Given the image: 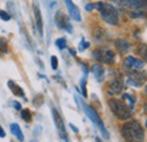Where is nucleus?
<instances>
[{
  "mask_svg": "<svg viewBox=\"0 0 147 142\" xmlns=\"http://www.w3.org/2000/svg\"><path fill=\"white\" fill-rule=\"evenodd\" d=\"M65 3L67 6V9H68L71 18L75 19V20H77V22H80L82 20V16H80V12H79L78 7L71 0H65Z\"/></svg>",
  "mask_w": 147,
  "mask_h": 142,
  "instance_id": "obj_12",
  "label": "nucleus"
},
{
  "mask_svg": "<svg viewBox=\"0 0 147 142\" xmlns=\"http://www.w3.org/2000/svg\"><path fill=\"white\" fill-rule=\"evenodd\" d=\"M136 51H137V55H139V57L143 59V61H146L147 63V44L140 43L137 47Z\"/></svg>",
  "mask_w": 147,
  "mask_h": 142,
  "instance_id": "obj_18",
  "label": "nucleus"
},
{
  "mask_svg": "<svg viewBox=\"0 0 147 142\" xmlns=\"http://www.w3.org/2000/svg\"><path fill=\"white\" fill-rule=\"evenodd\" d=\"M31 142H36V141H31Z\"/></svg>",
  "mask_w": 147,
  "mask_h": 142,
  "instance_id": "obj_36",
  "label": "nucleus"
},
{
  "mask_svg": "<svg viewBox=\"0 0 147 142\" xmlns=\"http://www.w3.org/2000/svg\"><path fill=\"white\" fill-rule=\"evenodd\" d=\"M52 116H53V121H55V124L57 126V130L59 132V135L61 139L63 140H68V134H67V131H66V127H65V124H63V121L60 116V114L55 110V108H52Z\"/></svg>",
  "mask_w": 147,
  "mask_h": 142,
  "instance_id": "obj_7",
  "label": "nucleus"
},
{
  "mask_svg": "<svg viewBox=\"0 0 147 142\" xmlns=\"http://www.w3.org/2000/svg\"><path fill=\"white\" fill-rule=\"evenodd\" d=\"M8 87L10 88V90L13 91V93L15 96H18V97H24V92H23V89L18 87L16 83H14L13 81H9L8 82Z\"/></svg>",
  "mask_w": 147,
  "mask_h": 142,
  "instance_id": "obj_19",
  "label": "nucleus"
},
{
  "mask_svg": "<svg viewBox=\"0 0 147 142\" xmlns=\"http://www.w3.org/2000/svg\"><path fill=\"white\" fill-rule=\"evenodd\" d=\"M51 67H52V70H57L58 68V58L55 56L51 57Z\"/></svg>",
  "mask_w": 147,
  "mask_h": 142,
  "instance_id": "obj_25",
  "label": "nucleus"
},
{
  "mask_svg": "<svg viewBox=\"0 0 147 142\" xmlns=\"http://www.w3.org/2000/svg\"><path fill=\"white\" fill-rule=\"evenodd\" d=\"M92 72L93 74H94V76H95V79L98 81V82H101L102 80H103V77H104V68L100 65V64H94L92 66Z\"/></svg>",
  "mask_w": 147,
  "mask_h": 142,
  "instance_id": "obj_14",
  "label": "nucleus"
},
{
  "mask_svg": "<svg viewBox=\"0 0 147 142\" xmlns=\"http://www.w3.org/2000/svg\"><path fill=\"white\" fill-rule=\"evenodd\" d=\"M96 142H101V141H100V139H98V138H96Z\"/></svg>",
  "mask_w": 147,
  "mask_h": 142,
  "instance_id": "obj_33",
  "label": "nucleus"
},
{
  "mask_svg": "<svg viewBox=\"0 0 147 142\" xmlns=\"http://www.w3.org/2000/svg\"><path fill=\"white\" fill-rule=\"evenodd\" d=\"M10 132H11L15 137H17V139H18L19 141H23V140H24L23 132H22V130H20V127H19L18 124H16V123L10 124Z\"/></svg>",
  "mask_w": 147,
  "mask_h": 142,
  "instance_id": "obj_17",
  "label": "nucleus"
},
{
  "mask_svg": "<svg viewBox=\"0 0 147 142\" xmlns=\"http://www.w3.org/2000/svg\"><path fill=\"white\" fill-rule=\"evenodd\" d=\"M109 107H110L111 111L119 118V119H128L131 117V109L129 108L123 101H121L120 99H114L112 98L109 100Z\"/></svg>",
  "mask_w": 147,
  "mask_h": 142,
  "instance_id": "obj_3",
  "label": "nucleus"
},
{
  "mask_svg": "<svg viewBox=\"0 0 147 142\" xmlns=\"http://www.w3.org/2000/svg\"><path fill=\"white\" fill-rule=\"evenodd\" d=\"M70 127L73 128V131H74V132H78V130H77V128H76V127H75V126H74L73 124H70Z\"/></svg>",
  "mask_w": 147,
  "mask_h": 142,
  "instance_id": "obj_31",
  "label": "nucleus"
},
{
  "mask_svg": "<svg viewBox=\"0 0 147 142\" xmlns=\"http://www.w3.org/2000/svg\"><path fill=\"white\" fill-rule=\"evenodd\" d=\"M129 16L131 18H146L147 17V8H142L137 10H130Z\"/></svg>",
  "mask_w": 147,
  "mask_h": 142,
  "instance_id": "obj_15",
  "label": "nucleus"
},
{
  "mask_svg": "<svg viewBox=\"0 0 147 142\" xmlns=\"http://www.w3.org/2000/svg\"><path fill=\"white\" fill-rule=\"evenodd\" d=\"M94 8H96V3H87V5L85 6V9H86L87 12H91Z\"/></svg>",
  "mask_w": 147,
  "mask_h": 142,
  "instance_id": "obj_28",
  "label": "nucleus"
},
{
  "mask_svg": "<svg viewBox=\"0 0 147 142\" xmlns=\"http://www.w3.org/2000/svg\"><path fill=\"white\" fill-rule=\"evenodd\" d=\"M20 116L25 122H31V119H32V114L28 109H22Z\"/></svg>",
  "mask_w": 147,
  "mask_h": 142,
  "instance_id": "obj_20",
  "label": "nucleus"
},
{
  "mask_svg": "<svg viewBox=\"0 0 147 142\" xmlns=\"http://www.w3.org/2000/svg\"><path fill=\"white\" fill-rule=\"evenodd\" d=\"M126 70H142L144 67V61L143 60H139L135 57H131L128 56L125 60V64H123Z\"/></svg>",
  "mask_w": 147,
  "mask_h": 142,
  "instance_id": "obj_10",
  "label": "nucleus"
},
{
  "mask_svg": "<svg viewBox=\"0 0 147 142\" xmlns=\"http://www.w3.org/2000/svg\"><path fill=\"white\" fill-rule=\"evenodd\" d=\"M55 23L60 29L67 31L68 33H73V25L70 24L69 18L67 17L62 12H58L55 14Z\"/></svg>",
  "mask_w": 147,
  "mask_h": 142,
  "instance_id": "obj_8",
  "label": "nucleus"
},
{
  "mask_svg": "<svg viewBox=\"0 0 147 142\" xmlns=\"http://www.w3.org/2000/svg\"><path fill=\"white\" fill-rule=\"evenodd\" d=\"M80 87H82V93H83V96L86 98L87 97V92H86V81H85V79H83L80 81Z\"/></svg>",
  "mask_w": 147,
  "mask_h": 142,
  "instance_id": "obj_23",
  "label": "nucleus"
},
{
  "mask_svg": "<svg viewBox=\"0 0 147 142\" xmlns=\"http://www.w3.org/2000/svg\"><path fill=\"white\" fill-rule=\"evenodd\" d=\"M69 53H71V55H73V56H75V55H76V53H75V51H74L73 49H69Z\"/></svg>",
  "mask_w": 147,
  "mask_h": 142,
  "instance_id": "obj_32",
  "label": "nucleus"
},
{
  "mask_svg": "<svg viewBox=\"0 0 147 142\" xmlns=\"http://www.w3.org/2000/svg\"><path fill=\"white\" fill-rule=\"evenodd\" d=\"M122 90V81L120 79H114L109 82L108 85V93L113 96V94H118L120 93Z\"/></svg>",
  "mask_w": 147,
  "mask_h": 142,
  "instance_id": "obj_13",
  "label": "nucleus"
},
{
  "mask_svg": "<svg viewBox=\"0 0 147 142\" xmlns=\"http://www.w3.org/2000/svg\"><path fill=\"white\" fill-rule=\"evenodd\" d=\"M122 97H123V99H128L129 102H130V108H132V107H134V105H135V98H134L132 96L128 94V93H125Z\"/></svg>",
  "mask_w": 147,
  "mask_h": 142,
  "instance_id": "obj_22",
  "label": "nucleus"
},
{
  "mask_svg": "<svg viewBox=\"0 0 147 142\" xmlns=\"http://www.w3.org/2000/svg\"><path fill=\"white\" fill-rule=\"evenodd\" d=\"M96 9L100 12L101 17L104 22L111 25H118L119 24V13L110 3L105 2H97L96 3Z\"/></svg>",
  "mask_w": 147,
  "mask_h": 142,
  "instance_id": "obj_2",
  "label": "nucleus"
},
{
  "mask_svg": "<svg viewBox=\"0 0 147 142\" xmlns=\"http://www.w3.org/2000/svg\"><path fill=\"white\" fill-rule=\"evenodd\" d=\"M79 46H80L79 47V51H84L85 49H87L90 47V42H85L84 40H82V43Z\"/></svg>",
  "mask_w": 147,
  "mask_h": 142,
  "instance_id": "obj_27",
  "label": "nucleus"
},
{
  "mask_svg": "<svg viewBox=\"0 0 147 142\" xmlns=\"http://www.w3.org/2000/svg\"><path fill=\"white\" fill-rule=\"evenodd\" d=\"M145 125H146V127H147V121H146V124H145Z\"/></svg>",
  "mask_w": 147,
  "mask_h": 142,
  "instance_id": "obj_34",
  "label": "nucleus"
},
{
  "mask_svg": "<svg viewBox=\"0 0 147 142\" xmlns=\"http://www.w3.org/2000/svg\"><path fill=\"white\" fill-rule=\"evenodd\" d=\"M33 13H34V17H35V23H36L37 31L40 33V36H43V22H42V15H41V10L37 6L36 1L33 2Z\"/></svg>",
  "mask_w": 147,
  "mask_h": 142,
  "instance_id": "obj_11",
  "label": "nucleus"
},
{
  "mask_svg": "<svg viewBox=\"0 0 147 142\" xmlns=\"http://www.w3.org/2000/svg\"><path fill=\"white\" fill-rule=\"evenodd\" d=\"M0 17H1V19H3V20H9L10 19V15L9 14H7L5 10H1L0 9Z\"/></svg>",
  "mask_w": 147,
  "mask_h": 142,
  "instance_id": "obj_26",
  "label": "nucleus"
},
{
  "mask_svg": "<svg viewBox=\"0 0 147 142\" xmlns=\"http://www.w3.org/2000/svg\"><path fill=\"white\" fill-rule=\"evenodd\" d=\"M82 106H83V109H84L85 114L87 115V117L100 128V131H101V133L104 135V138H105V139H109V133H108V131L104 128V124H103L102 119L100 118V116L97 115V113H96L91 106H88V105H86V104H84V102H82Z\"/></svg>",
  "mask_w": 147,
  "mask_h": 142,
  "instance_id": "obj_4",
  "label": "nucleus"
},
{
  "mask_svg": "<svg viewBox=\"0 0 147 142\" xmlns=\"http://www.w3.org/2000/svg\"><path fill=\"white\" fill-rule=\"evenodd\" d=\"M7 51V43L3 39L0 40V53H3Z\"/></svg>",
  "mask_w": 147,
  "mask_h": 142,
  "instance_id": "obj_24",
  "label": "nucleus"
},
{
  "mask_svg": "<svg viewBox=\"0 0 147 142\" xmlns=\"http://www.w3.org/2000/svg\"><path fill=\"white\" fill-rule=\"evenodd\" d=\"M115 47L121 53H126L130 48L128 42L126 40H122V39H119V40L115 41Z\"/></svg>",
  "mask_w": 147,
  "mask_h": 142,
  "instance_id": "obj_16",
  "label": "nucleus"
},
{
  "mask_svg": "<svg viewBox=\"0 0 147 142\" xmlns=\"http://www.w3.org/2000/svg\"><path fill=\"white\" fill-rule=\"evenodd\" d=\"M146 93H147V87H146Z\"/></svg>",
  "mask_w": 147,
  "mask_h": 142,
  "instance_id": "obj_35",
  "label": "nucleus"
},
{
  "mask_svg": "<svg viewBox=\"0 0 147 142\" xmlns=\"http://www.w3.org/2000/svg\"><path fill=\"white\" fill-rule=\"evenodd\" d=\"M13 106L15 107L16 110H22V106H20V104H19L18 101H14L13 102Z\"/></svg>",
  "mask_w": 147,
  "mask_h": 142,
  "instance_id": "obj_29",
  "label": "nucleus"
},
{
  "mask_svg": "<svg viewBox=\"0 0 147 142\" xmlns=\"http://www.w3.org/2000/svg\"><path fill=\"white\" fill-rule=\"evenodd\" d=\"M121 134L126 142H143L145 137L142 125L137 121H129L123 124Z\"/></svg>",
  "mask_w": 147,
  "mask_h": 142,
  "instance_id": "obj_1",
  "label": "nucleus"
},
{
  "mask_svg": "<svg viewBox=\"0 0 147 142\" xmlns=\"http://www.w3.org/2000/svg\"><path fill=\"white\" fill-rule=\"evenodd\" d=\"M5 137H6V133H5L3 128L0 126V138H5Z\"/></svg>",
  "mask_w": 147,
  "mask_h": 142,
  "instance_id": "obj_30",
  "label": "nucleus"
},
{
  "mask_svg": "<svg viewBox=\"0 0 147 142\" xmlns=\"http://www.w3.org/2000/svg\"><path fill=\"white\" fill-rule=\"evenodd\" d=\"M128 74V83L136 88L142 87L147 81V74L145 72H138V70H126Z\"/></svg>",
  "mask_w": 147,
  "mask_h": 142,
  "instance_id": "obj_5",
  "label": "nucleus"
},
{
  "mask_svg": "<svg viewBox=\"0 0 147 142\" xmlns=\"http://www.w3.org/2000/svg\"><path fill=\"white\" fill-rule=\"evenodd\" d=\"M121 6L130 10H137L147 7V0H118Z\"/></svg>",
  "mask_w": 147,
  "mask_h": 142,
  "instance_id": "obj_9",
  "label": "nucleus"
},
{
  "mask_svg": "<svg viewBox=\"0 0 147 142\" xmlns=\"http://www.w3.org/2000/svg\"><path fill=\"white\" fill-rule=\"evenodd\" d=\"M92 55L93 58H95L97 61L105 63V64H112L114 61V58H115L114 53L110 49L104 50L102 48H98V49H95Z\"/></svg>",
  "mask_w": 147,
  "mask_h": 142,
  "instance_id": "obj_6",
  "label": "nucleus"
},
{
  "mask_svg": "<svg viewBox=\"0 0 147 142\" xmlns=\"http://www.w3.org/2000/svg\"><path fill=\"white\" fill-rule=\"evenodd\" d=\"M55 46L59 48V49H65L66 47H67V41H66V39L65 38H60V39H58L57 41H55Z\"/></svg>",
  "mask_w": 147,
  "mask_h": 142,
  "instance_id": "obj_21",
  "label": "nucleus"
}]
</instances>
